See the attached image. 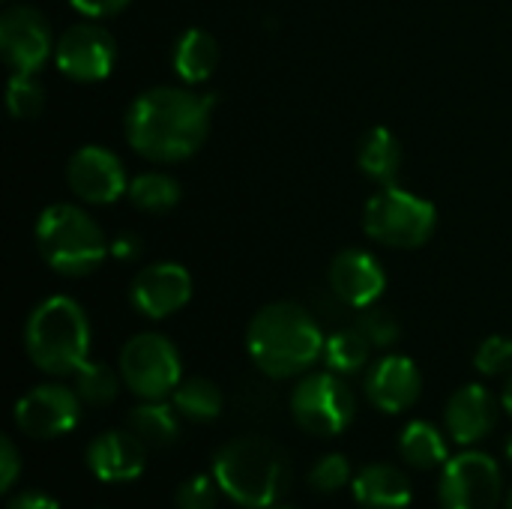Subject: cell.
<instances>
[{
    "label": "cell",
    "instance_id": "cell-1",
    "mask_svg": "<svg viewBox=\"0 0 512 509\" xmlns=\"http://www.w3.org/2000/svg\"><path fill=\"white\" fill-rule=\"evenodd\" d=\"M213 108V93L150 87L126 108V141L150 162H183L207 141Z\"/></svg>",
    "mask_w": 512,
    "mask_h": 509
},
{
    "label": "cell",
    "instance_id": "cell-2",
    "mask_svg": "<svg viewBox=\"0 0 512 509\" xmlns=\"http://www.w3.org/2000/svg\"><path fill=\"white\" fill-rule=\"evenodd\" d=\"M324 342L327 336L321 333L318 318L300 303H270L246 330L249 357L267 378H294L306 372L324 357Z\"/></svg>",
    "mask_w": 512,
    "mask_h": 509
},
{
    "label": "cell",
    "instance_id": "cell-3",
    "mask_svg": "<svg viewBox=\"0 0 512 509\" xmlns=\"http://www.w3.org/2000/svg\"><path fill=\"white\" fill-rule=\"evenodd\" d=\"M213 480L234 504L270 509L288 489V462L273 441L246 435L219 450L213 462Z\"/></svg>",
    "mask_w": 512,
    "mask_h": 509
},
{
    "label": "cell",
    "instance_id": "cell-4",
    "mask_svg": "<svg viewBox=\"0 0 512 509\" xmlns=\"http://www.w3.org/2000/svg\"><path fill=\"white\" fill-rule=\"evenodd\" d=\"M24 348L36 369L48 375H75L87 363L90 321L72 297L42 300L24 327Z\"/></svg>",
    "mask_w": 512,
    "mask_h": 509
},
{
    "label": "cell",
    "instance_id": "cell-5",
    "mask_svg": "<svg viewBox=\"0 0 512 509\" xmlns=\"http://www.w3.org/2000/svg\"><path fill=\"white\" fill-rule=\"evenodd\" d=\"M36 246L42 261L69 279L90 276L111 255V240L75 204H51L39 213Z\"/></svg>",
    "mask_w": 512,
    "mask_h": 509
},
{
    "label": "cell",
    "instance_id": "cell-6",
    "mask_svg": "<svg viewBox=\"0 0 512 509\" xmlns=\"http://www.w3.org/2000/svg\"><path fill=\"white\" fill-rule=\"evenodd\" d=\"M435 225V204L393 183L381 186V192L369 198L363 213L366 234L390 249H420L435 234Z\"/></svg>",
    "mask_w": 512,
    "mask_h": 509
},
{
    "label": "cell",
    "instance_id": "cell-7",
    "mask_svg": "<svg viewBox=\"0 0 512 509\" xmlns=\"http://www.w3.org/2000/svg\"><path fill=\"white\" fill-rule=\"evenodd\" d=\"M120 378L144 402L165 399L183 381L177 348L159 333H138L120 351Z\"/></svg>",
    "mask_w": 512,
    "mask_h": 509
},
{
    "label": "cell",
    "instance_id": "cell-8",
    "mask_svg": "<svg viewBox=\"0 0 512 509\" xmlns=\"http://www.w3.org/2000/svg\"><path fill=\"white\" fill-rule=\"evenodd\" d=\"M291 414L303 432L315 438H333L351 426L357 414V402L351 387L336 372H318V375H306L294 387Z\"/></svg>",
    "mask_w": 512,
    "mask_h": 509
},
{
    "label": "cell",
    "instance_id": "cell-9",
    "mask_svg": "<svg viewBox=\"0 0 512 509\" xmlns=\"http://www.w3.org/2000/svg\"><path fill=\"white\" fill-rule=\"evenodd\" d=\"M501 486L498 462L486 453L465 450L444 465L438 498L444 509H498Z\"/></svg>",
    "mask_w": 512,
    "mask_h": 509
},
{
    "label": "cell",
    "instance_id": "cell-10",
    "mask_svg": "<svg viewBox=\"0 0 512 509\" xmlns=\"http://www.w3.org/2000/svg\"><path fill=\"white\" fill-rule=\"evenodd\" d=\"M54 48L57 45L51 39V24L39 9L18 3L0 15V51L12 72L36 75L48 63Z\"/></svg>",
    "mask_w": 512,
    "mask_h": 509
},
{
    "label": "cell",
    "instance_id": "cell-11",
    "mask_svg": "<svg viewBox=\"0 0 512 509\" xmlns=\"http://www.w3.org/2000/svg\"><path fill=\"white\" fill-rule=\"evenodd\" d=\"M54 63L72 81H81V84L102 81L111 75L117 63V42L105 27L93 21H81L63 30V36L57 39Z\"/></svg>",
    "mask_w": 512,
    "mask_h": 509
},
{
    "label": "cell",
    "instance_id": "cell-12",
    "mask_svg": "<svg viewBox=\"0 0 512 509\" xmlns=\"http://www.w3.org/2000/svg\"><path fill=\"white\" fill-rule=\"evenodd\" d=\"M81 399L63 384H39L15 405V426L36 441H51L78 426Z\"/></svg>",
    "mask_w": 512,
    "mask_h": 509
},
{
    "label": "cell",
    "instance_id": "cell-13",
    "mask_svg": "<svg viewBox=\"0 0 512 509\" xmlns=\"http://www.w3.org/2000/svg\"><path fill=\"white\" fill-rule=\"evenodd\" d=\"M66 183L87 204H114L129 192L120 156L99 144H87L72 153L66 165Z\"/></svg>",
    "mask_w": 512,
    "mask_h": 509
},
{
    "label": "cell",
    "instance_id": "cell-14",
    "mask_svg": "<svg viewBox=\"0 0 512 509\" xmlns=\"http://www.w3.org/2000/svg\"><path fill=\"white\" fill-rule=\"evenodd\" d=\"M129 300L135 312H141L144 318H168L192 300V276L183 264L174 261L150 264L138 270V276L132 279Z\"/></svg>",
    "mask_w": 512,
    "mask_h": 509
},
{
    "label": "cell",
    "instance_id": "cell-15",
    "mask_svg": "<svg viewBox=\"0 0 512 509\" xmlns=\"http://www.w3.org/2000/svg\"><path fill=\"white\" fill-rule=\"evenodd\" d=\"M330 288L348 309L375 306L387 288V273L375 255L363 249H345L330 264Z\"/></svg>",
    "mask_w": 512,
    "mask_h": 509
},
{
    "label": "cell",
    "instance_id": "cell-16",
    "mask_svg": "<svg viewBox=\"0 0 512 509\" xmlns=\"http://www.w3.org/2000/svg\"><path fill=\"white\" fill-rule=\"evenodd\" d=\"M147 447L132 429H111L90 441L87 468L102 483H129L144 474Z\"/></svg>",
    "mask_w": 512,
    "mask_h": 509
},
{
    "label": "cell",
    "instance_id": "cell-17",
    "mask_svg": "<svg viewBox=\"0 0 512 509\" xmlns=\"http://www.w3.org/2000/svg\"><path fill=\"white\" fill-rule=\"evenodd\" d=\"M423 393V375L411 357L390 354L366 375V399L384 414H402L417 405Z\"/></svg>",
    "mask_w": 512,
    "mask_h": 509
},
{
    "label": "cell",
    "instance_id": "cell-18",
    "mask_svg": "<svg viewBox=\"0 0 512 509\" xmlns=\"http://www.w3.org/2000/svg\"><path fill=\"white\" fill-rule=\"evenodd\" d=\"M444 423L450 438L459 447H471L477 441H483L495 423H498V402L492 399V393L480 384H468L459 393L450 396L447 411H444Z\"/></svg>",
    "mask_w": 512,
    "mask_h": 509
},
{
    "label": "cell",
    "instance_id": "cell-19",
    "mask_svg": "<svg viewBox=\"0 0 512 509\" xmlns=\"http://www.w3.org/2000/svg\"><path fill=\"white\" fill-rule=\"evenodd\" d=\"M354 501L363 509H405L411 504V483L393 465H369L354 480Z\"/></svg>",
    "mask_w": 512,
    "mask_h": 509
},
{
    "label": "cell",
    "instance_id": "cell-20",
    "mask_svg": "<svg viewBox=\"0 0 512 509\" xmlns=\"http://www.w3.org/2000/svg\"><path fill=\"white\" fill-rule=\"evenodd\" d=\"M174 72L186 84H201L219 66V42L204 27H189L174 45Z\"/></svg>",
    "mask_w": 512,
    "mask_h": 509
},
{
    "label": "cell",
    "instance_id": "cell-21",
    "mask_svg": "<svg viewBox=\"0 0 512 509\" xmlns=\"http://www.w3.org/2000/svg\"><path fill=\"white\" fill-rule=\"evenodd\" d=\"M357 162H360V171L366 177H372L381 186H390L402 168V144L390 129L375 126L363 135L360 150H357Z\"/></svg>",
    "mask_w": 512,
    "mask_h": 509
},
{
    "label": "cell",
    "instance_id": "cell-22",
    "mask_svg": "<svg viewBox=\"0 0 512 509\" xmlns=\"http://www.w3.org/2000/svg\"><path fill=\"white\" fill-rule=\"evenodd\" d=\"M129 429L144 441L147 450L174 447V441L180 438L177 408H174V405H165L162 399L144 402V405L132 408V414H129Z\"/></svg>",
    "mask_w": 512,
    "mask_h": 509
},
{
    "label": "cell",
    "instance_id": "cell-23",
    "mask_svg": "<svg viewBox=\"0 0 512 509\" xmlns=\"http://www.w3.org/2000/svg\"><path fill=\"white\" fill-rule=\"evenodd\" d=\"M399 450H402V459L417 468V471H435L441 465H447V441L444 435L426 423V420H417L411 426L402 429V438H399Z\"/></svg>",
    "mask_w": 512,
    "mask_h": 509
},
{
    "label": "cell",
    "instance_id": "cell-24",
    "mask_svg": "<svg viewBox=\"0 0 512 509\" xmlns=\"http://www.w3.org/2000/svg\"><path fill=\"white\" fill-rule=\"evenodd\" d=\"M369 354H372V342L363 336V330L357 324L330 333L327 342H324V363L336 375L360 372L369 363Z\"/></svg>",
    "mask_w": 512,
    "mask_h": 509
},
{
    "label": "cell",
    "instance_id": "cell-25",
    "mask_svg": "<svg viewBox=\"0 0 512 509\" xmlns=\"http://www.w3.org/2000/svg\"><path fill=\"white\" fill-rule=\"evenodd\" d=\"M171 402H174L180 417L195 420V423H207V420H216L222 414V390L207 378L180 381L177 390L171 393Z\"/></svg>",
    "mask_w": 512,
    "mask_h": 509
},
{
    "label": "cell",
    "instance_id": "cell-26",
    "mask_svg": "<svg viewBox=\"0 0 512 509\" xmlns=\"http://www.w3.org/2000/svg\"><path fill=\"white\" fill-rule=\"evenodd\" d=\"M129 201L138 207V210H147V213H165L171 207H177L180 201V183L171 177V174H159V171H147V174H138L132 183H129Z\"/></svg>",
    "mask_w": 512,
    "mask_h": 509
},
{
    "label": "cell",
    "instance_id": "cell-27",
    "mask_svg": "<svg viewBox=\"0 0 512 509\" xmlns=\"http://www.w3.org/2000/svg\"><path fill=\"white\" fill-rule=\"evenodd\" d=\"M117 390H120V378L111 366L105 363H84L78 372H75V393L84 405H93V408H105L117 399Z\"/></svg>",
    "mask_w": 512,
    "mask_h": 509
},
{
    "label": "cell",
    "instance_id": "cell-28",
    "mask_svg": "<svg viewBox=\"0 0 512 509\" xmlns=\"http://www.w3.org/2000/svg\"><path fill=\"white\" fill-rule=\"evenodd\" d=\"M6 105H9V114L12 117L30 120L36 114H42V108H45V90H42V84L33 75L15 72L9 78V87H6Z\"/></svg>",
    "mask_w": 512,
    "mask_h": 509
},
{
    "label": "cell",
    "instance_id": "cell-29",
    "mask_svg": "<svg viewBox=\"0 0 512 509\" xmlns=\"http://www.w3.org/2000/svg\"><path fill=\"white\" fill-rule=\"evenodd\" d=\"M357 327L363 330V336L372 342V348H393L399 342V321L387 312V309H378V306H366L360 309V318H357Z\"/></svg>",
    "mask_w": 512,
    "mask_h": 509
},
{
    "label": "cell",
    "instance_id": "cell-30",
    "mask_svg": "<svg viewBox=\"0 0 512 509\" xmlns=\"http://www.w3.org/2000/svg\"><path fill=\"white\" fill-rule=\"evenodd\" d=\"M348 480H351V465L339 453H330V456L318 459L315 468L309 471V486L315 492H321V495L339 492L342 486H348Z\"/></svg>",
    "mask_w": 512,
    "mask_h": 509
},
{
    "label": "cell",
    "instance_id": "cell-31",
    "mask_svg": "<svg viewBox=\"0 0 512 509\" xmlns=\"http://www.w3.org/2000/svg\"><path fill=\"white\" fill-rule=\"evenodd\" d=\"M474 366L483 372V375H504V372H512V339L507 336H489L477 357H474Z\"/></svg>",
    "mask_w": 512,
    "mask_h": 509
},
{
    "label": "cell",
    "instance_id": "cell-32",
    "mask_svg": "<svg viewBox=\"0 0 512 509\" xmlns=\"http://www.w3.org/2000/svg\"><path fill=\"white\" fill-rule=\"evenodd\" d=\"M216 492L219 483L210 477H189L180 483L177 495H174V507L177 509H216Z\"/></svg>",
    "mask_w": 512,
    "mask_h": 509
},
{
    "label": "cell",
    "instance_id": "cell-33",
    "mask_svg": "<svg viewBox=\"0 0 512 509\" xmlns=\"http://www.w3.org/2000/svg\"><path fill=\"white\" fill-rule=\"evenodd\" d=\"M18 471H21V459H18V450L9 438H0V489L9 492L18 480Z\"/></svg>",
    "mask_w": 512,
    "mask_h": 509
},
{
    "label": "cell",
    "instance_id": "cell-34",
    "mask_svg": "<svg viewBox=\"0 0 512 509\" xmlns=\"http://www.w3.org/2000/svg\"><path fill=\"white\" fill-rule=\"evenodd\" d=\"M75 12L87 15V18H111L117 12H123L132 0H69Z\"/></svg>",
    "mask_w": 512,
    "mask_h": 509
},
{
    "label": "cell",
    "instance_id": "cell-35",
    "mask_svg": "<svg viewBox=\"0 0 512 509\" xmlns=\"http://www.w3.org/2000/svg\"><path fill=\"white\" fill-rule=\"evenodd\" d=\"M141 252H144V243H141L138 234H129L126 231V234H120V237L111 240V258H117V261H138Z\"/></svg>",
    "mask_w": 512,
    "mask_h": 509
},
{
    "label": "cell",
    "instance_id": "cell-36",
    "mask_svg": "<svg viewBox=\"0 0 512 509\" xmlns=\"http://www.w3.org/2000/svg\"><path fill=\"white\" fill-rule=\"evenodd\" d=\"M9 509H60V504L51 498V495H45V492H21V495H15L12 501H9Z\"/></svg>",
    "mask_w": 512,
    "mask_h": 509
},
{
    "label": "cell",
    "instance_id": "cell-37",
    "mask_svg": "<svg viewBox=\"0 0 512 509\" xmlns=\"http://www.w3.org/2000/svg\"><path fill=\"white\" fill-rule=\"evenodd\" d=\"M501 405H504V411L512 417V375L507 378V384H504V393H501Z\"/></svg>",
    "mask_w": 512,
    "mask_h": 509
},
{
    "label": "cell",
    "instance_id": "cell-38",
    "mask_svg": "<svg viewBox=\"0 0 512 509\" xmlns=\"http://www.w3.org/2000/svg\"><path fill=\"white\" fill-rule=\"evenodd\" d=\"M507 459L512 462V435H510V441H507Z\"/></svg>",
    "mask_w": 512,
    "mask_h": 509
},
{
    "label": "cell",
    "instance_id": "cell-39",
    "mask_svg": "<svg viewBox=\"0 0 512 509\" xmlns=\"http://www.w3.org/2000/svg\"><path fill=\"white\" fill-rule=\"evenodd\" d=\"M507 509H512V495H510V501H507Z\"/></svg>",
    "mask_w": 512,
    "mask_h": 509
},
{
    "label": "cell",
    "instance_id": "cell-40",
    "mask_svg": "<svg viewBox=\"0 0 512 509\" xmlns=\"http://www.w3.org/2000/svg\"><path fill=\"white\" fill-rule=\"evenodd\" d=\"M270 509H273V507H270Z\"/></svg>",
    "mask_w": 512,
    "mask_h": 509
}]
</instances>
